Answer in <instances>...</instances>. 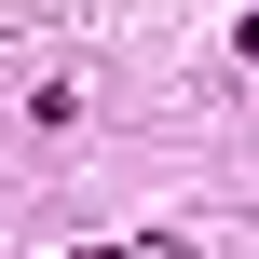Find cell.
Masks as SVG:
<instances>
[{
	"mask_svg": "<svg viewBox=\"0 0 259 259\" xmlns=\"http://www.w3.org/2000/svg\"><path fill=\"white\" fill-rule=\"evenodd\" d=\"M68 259H123V246H68Z\"/></svg>",
	"mask_w": 259,
	"mask_h": 259,
	"instance_id": "cell-1",
	"label": "cell"
}]
</instances>
